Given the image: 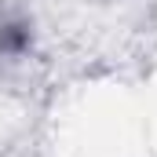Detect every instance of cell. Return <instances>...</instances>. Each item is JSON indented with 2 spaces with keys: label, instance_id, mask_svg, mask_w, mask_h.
<instances>
[{
  "label": "cell",
  "instance_id": "obj_1",
  "mask_svg": "<svg viewBox=\"0 0 157 157\" xmlns=\"http://www.w3.org/2000/svg\"><path fill=\"white\" fill-rule=\"evenodd\" d=\"M0 48H4V51H22V48H29V29H26V26H4V29H0Z\"/></svg>",
  "mask_w": 157,
  "mask_h": 157
}]
</instances>
